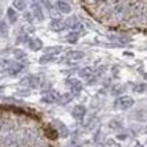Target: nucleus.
Returning <instances> with one entry per match:
<instances>
[{
    "instance_id": "1",
    "label": "nucleus",
    "mask_w": 147,
    "mask_h": 147,
    "mask_svg": "<svg viewBox=\"0 0 147 147\" xmlns=\"http://www.w3.org/2000/svg\"><path fill=\"white\" fill-rule=\"evenodd\" d=\"M143 12V3L140 1H135V3H131L125 7V18L128 19H135L139 18Z\"/></svg>"
},
{
    "instance_id": "2",
    "label": "nucleus",
    "mask_w": 147,
    "mask_h": 147,
    "mask_svg": "<svg viewBox=\"0 0 147 147\" xmlns=\"http://www.w3.org/2000/svg\"><path fill=\"white\" fill-rule=\"evenodd\" d=\"M134 105V98L131 96H120V97L116 98L115 101V108L116 109H128Z\"/></svg>"
},
{
    "instance_id": "3",
    "label": "nucleus",
    "mask_w": 147,
    "mask_h": 147,
    "mask_svg": "<svg viewBox=\"0 0 147 147\" xmlns=\"http://www.w3.org/2000/svg\"><path fill=\"white\" fill-rule=\"evenodd\" d=\"M53 125H54V129L57 131V134L59 136H62V138H67L69 136V129H67V127L61 120H54Z\"/></svg>"
},
{
    "instance_id": "4",
    "label": "nucleus",
    "mask_w": 147,
    "mask_h": 147,
    "mask_svg": "<svg viewBox=\"0 0 147 147\" xmlns=\"http://www.w3.org/2000/svg\"><path fill=\"white\" fill-rule=\"evenodd\" d=\"M66 85L70 88V90L73 93H80L81 90H82V84L77 78H69V80H66Z\"/></svg>"
},
{
    "instance_id": "5",
    "label": "nucleus",
    "mask_w": 147,
    "mask_h": 147,
    "mask_svg": "<svg viewBox=\"0 0 147 147\" xmlns=\"http://www.w3.org/2000/svg\"><path fill=\"white\" fill-rule=\"evenodd\" d=\"M85 113H86V108H85L84 105H81V104L76 105V107L71 109V116H73L76 120H82Z\"/></svg>"
},
{
    "instance_id": "6",
    "label": "nucleus",
    "mask_w": 147,
    "mask_h": 147,
    "mask_svg": "<svg viewBox=\"0 0 147 147\" xmlns=\"http://www.w3.org/2000/svg\"><path fill=\"white\" fill-rule=\"evenodd\" d=\"M22 70H23V65L19 62H9L8 67H7V71H8L9 76H16Z\"/></svg>"
},
{
    "instance_id": "7",
    "label": "nucleus",
    "mask_w": 147,
    "mask_h": 147,
    "mask_svg": "<svg viewBox=\"0 0 147 147\" xmlns=\"http://www.w3.org/2000/svg\"><path fill=\"white\" fill-rule=\"evenodd\" d=\"M22 84L27 85L28 88H38V85H39V77L28 76V77H26V78H23Z\"/></svg>"
},
{
    "instance_id": "8",
    "label": "nucleus",
    "mask_w": 147,
    "mask_h": 147,
    "mask_svg": "<svg viewBox=\"0 0 147 147\" xmlns=\"http://www.w3.org/2000/svg\"><path fill=\"white\" fill-rule=\"evenodd\" d=\"M50 28H51L53 31H62V30L66 28V24H65V22L61 20V19H53L51 23H50Z\"/></svg>"
},
{
    "instance_id": "9",
    "label": "nucleus",
    "mask_w": 147,
    "mask_h": 147,
    "mask_svg": "<svg viewBox=\"0 0 147 147\" xmlns=\"http://www.w3.org/2000/svg\"><path fill=\"white\" fill-rule=\"evenodd\" d=\"M28 47L32 51H39V50L43 49V42L39 38H32V39L28 40Z\"/></svg>"
},
{
    "instance_id": "10",
    "label": "nucleus",
    "mask_w": 147,
    "mask_h": 147,
    "mask_svg": "<svg viewBox=\"0 0 147 147\" xmlns=\"http://www.w3.org/2000/svg\"><path fill=\"white\" fill-rule=\"evenodd\" d=\"M85 54L80 50H70V51H67L66 53V58L67 59H70V61H80L84 58Z\"/></svg>"
},
{
    "instance_id": "11",
    "label": "nucleus",
    "mask_w": 147,
    "mask_h": 147,
    "mask_svg": "<svg viewBox=\"0 0 147 147\" xmlns=\"http://www.w3.org/2000/svg\"><path fill=\"white\" fill-rule=\"evenodd\" d=\"M58 98H59V94L55 93V92H49V93L42 97V102H46V104H53V102H57Z\"/></svg>"
},
{
    "instance_id": "12",
    "label": "nucleus",
    "mask_w": 147,
    "mask_h": 147,
    "mask_svg": "<svg viewBox=\"0 0 147 147\" xmlns=\"http://www.w3.org/2000/svg\"><path fill=\"white\" fill-rule=\"evenodd\" d=\"M57 8L59 12H62V13H70L71 12V7L67 4L66 1H63V0H58L57 1Z\"/></svg>"
},
{
    "instance_id": "13",
    "label": "nucleus",
    "mask_w": 147,
    "mask_h": 147,
    "mask_svg": "<svg viewBox=\"0 0 147 147\" xmlns=\"http://www.w3.org/2000/svg\"><path fill=\"white\" fill-rule=\"evenodd\" d=\"M32 15L35 16L39 22H42L43 19H45V15H43V11H42V8H40L39 4H32Z\"/></svg>"
},
{
    "instance_id": "14",
    "label": "nucleus",
    "mask_w": 147,
    "mask_h": 147,
    "mask_svg": "<svg viewBox=\"0 0 147 147\" xmlns=\"http://www.w3.org/2000/svg\"><path fill=\"white\" fill-rule=\"evenodd\" d=\"M7 19H8L9 23H16V20H18V13H16V9L15 8H8L7 9Z\"/></svg>"
},
{
    "instance_id": "15",
    "label": "nucleus",
    "mask_w": 147,
    "mask_h": 147,
    "mask_svg": "<svg viewBox=\"0 0 147 147\" xmlns=\"http://www.w3.org/2000/svg\"><path fill=\"white\" fill-rule=\"evenodd\" d=\"M62 51V46H49L45 49V53L49 55H57Z\"/></svg>"
},
{
    "instance_id": "16",
    "label": "nucleus",
    "mask_w": 147,
    "mask_h": 147,
    "mask_svg": "<svg viewBox=\"0 0 147 147\" xmlns=\"http://www.w3.org/2000/svg\"><path fill=\"white\" fill-rule=\"evenodd\" d=\"M65 24H66V27H70V28H78V27H81L80 22L77 20L76 16H70V18L65 22Z\"/></svg>"
},
{
    "instance_id": "17",
    "label": "nucleus",
    "mask_w": 147,
    "mask_h": 147,
    "mask_svg": "<svg viewBox=\"0 0 147 147\" xmlns=\"http://www.w3.org/2000/svg\"><path fill=\"white\" fill-rule=\"evenodd\" d=\"M8 35V24L4 20H0V38H5Z\"/></svg>"
},
{
    "instance_id": "18",
    "label": "nucleus",
    "mask_w": 147,
    "mask_h": 147,
    "mask_svg": "<svg viewBox=\"0 0 147 147\" xmlns=\"http://www.w3.org/2000/svg\"><path fill=\"white\" fill-rule=\"evenodd\" d=\"M65 39H66L67 43H71V45H73V43H77V40H78V32H76V31L69 32Z\"/></svg>"
},
{
    "instance_id": "19",
    "label": "nucleus",
    "mask_w": 147,
    "mask_h": 147,
    "mask_svg": "<svg viewBox=\"0 0 147 147\" xmlns=\"http://www.w3.org/2000/svg\"><path fill=\"white\" fill-rule=\"evenodd\" d=\"M12 5L16 11H23V9L26 8V1L24 0H13Z\"/></svg>"
},
{
    "instance_id": "20",
    "label": "nucleus",
    "mask_w": 147,
    "mask_h": 147,
    "mask_svg": "<svg viewBox=\"0 0 147 147\" xmlns=\"http://www.w3.org/2000/svg\"><path fill=\"white\" fill-rule=\"evenodd\" d=\"M92 73H93V70H92V67H82L80 70V77H82V78H89V77H92Z\"/></svg>"
},
{
    "instance_id": "21",
    "label": "nucleus",
    "mask_w": 147,
    "mask_h": 147,
    "mask_svg": "<svg viewBox=\"0 0 147 147\" xmlns=\"http://www.w3.org/2000/svg\"><path fill=\"white\" fill-rule=\"evenodd\" d=\"M71 94L70 93H66V94H59V98H58V101L61 102V104H67V102L71 101Z\"/></svg>"
},
{
    "instance_id": "22",
    "label": "nucleus",
    "mask_w": 147,
    "mask_h": 147,
    "mask_svg": "<svg viewBox=\"0 0 147 147\" xmlns=\"http://www.w3.org/2000/svg\"><path fill=\"white\" fill-rule=\"evenodd\" d=\"M13 55L16 57V59H23V58H26V53L20 49H15L13 50Z\"/></svg>"
},
{
    "instance_id": "23",
    "label": "nucleus",
    "mask_w": 147,
    "mask_h": 147,
    "mask_svg": "<svg viewBox=\"0 0 147 147\" xmlns=\"http://www.w3.org/2000/svg\"><path fill=\"white\" fill-rule=\"evenodd\" d=\"M54 59V55H49V54H46L43 57H40V63H47V62H51Z\"/></svg>"
},
{
    "instance_id": "24",
    "label": "nucleus",
    "mask_w": 147,
    "mask_h": 147,
    "mask_svg": "<svg viewBox=\"0 0 147 147\" xmlns=\"http://www.w3.org/2000/svg\"><path fill=\"white\" fill-rule=\"evenodd\" d=\"M9 65V61L7 59H0V71H5Z\"/></svg>"
},
{
    "instance_id": "25",
    "label": "nucleus",
    "mask_w": 147,
    "mask_h": 147,
    "mask_svg": "<svg viewBox=\"0 0 147 147\" xmlns=\"http://www.w3.org/2000/svg\"><path fill=\"white\" fill-rule=\"evenodd\" d=\"M109 127L113 129H119V128H121V124L119 120H111L109 121Z\"/></svg>"
},
{
    "instance_id": "26",
    "label": "nucleus",
    "mask_w": 147,
    "mask_h": 147,
    "mask_svg": "<svg viewBox=\"0 0 147 147\" xmlns=\"http://www.w3.org/2000/svg\"><path fill=\"white\" fill-rule=\"evenodd\" d=\"M105 147H121V146L117 142H115L113 139H108L105 142Z\"/></svg>"
},
{
    "instance_id": "27",
    "label": "nucleus",
    "mask_w": 147,
    "mask_h": 147,
    "mask_svg": "<svg viewBox=\"0 0 147 147\" xmlns=\"http://www.w3.org/2000/svg\"><path fill=\"white\" fill-rule=\"evenodd\" d=\"M96 3H104V4H109V3H113V4H116L119 0H94Z\"/></svg>"
},
{
    "instance_id": "28",
    "label": "nucleus",
    "mask_w": 147,
    "mask_h": 147,
    "mask_svg": "<svg viewBox=\"0 0 147 147\" xmlns=\"http://www.w3.org/2000/svg\"><path fill=\"white\" fill-rule=\"evenodd\" d=\"M147 86H146V84H140V85H136V88H135V89H136V92H139V93H142L143 90L146 89Z\"/></svg>"
},
{
    "instance_id": "29",
    "label": "nucleus",
    "mask_w": 147,
    "mask_h": 147,
    "mask_svg": "<svg viewBox=\"0 0 147 147\" xmlns=\"http://www.w3.org/2000/svg\"><path fill=\"white\" fill-rule=\"evenodd\" d=\"M117 138H119V139H127V134H120Z\"/></svg>"
},
{
    "instance_id": "30",
    "label": "nucleus",
    "mask_w": 147,
    "mask_h": 147,
    "mask_svg": "<svg viewBox=\"0 0 147 147\" xmlns=\"http://www.w3.org/2000/svg\"><path fill=\"white\" fill-rule=\"evenodd\" d=\"M146 78H147V74H146Z\"/></svg>"
},
{
    "instance_id": "31",
    "label": "nucleus",
    "mask_w": 147,
    "mask_h": 147,
    "mask_svg": "<svg viewBox=\"0 0 147 147\" xmlns=\"http://www.w3.org/2000/svg\"><path fill=\"white\" fill-rule=\"evenodd\" d=\"M146 144H147V142H146Z\"/></svg>"
}]
</instances>
